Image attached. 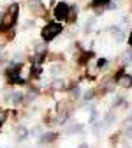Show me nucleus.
I'll return each mask as SVG.
<instances>
[{
  "instance_id": "34",
  "label": "nucleus",
  "mask_w": 132,
  "mask_h": 148,
  "mask_svg": "<svg viewBox=\"0 0 132 148\" xmlns=\"http://www.w3.org/2000/svg\"><path fill=\"white\" fill-rule=\"evenodd\" d=\"M2 51H4V44L0 42V55H2Z\"/></svg>"
},
{
  "instance_id": "13",
  "label": "nucleus",
  "mask_w": 132,
  "mask_h": 148,
  "mask_svg": "<svg viewBox=\"0 0 132 148\" xmlns=\"http://www.w3.org/2000/svg\"><path fill=\"white\" fill-rule=\"evenodd\" d=\"M85 129H86L85 123H70V125L65 129V134H69V136H72V134H83Z\"/></svg>"
},
{
  "instance_id": "15",
  "label": "nucleus",
  "mask_w": 132,
  "mask_h": 148,
  "mask_svg": "<svg viewBox=\"0 0 132 148\" xmlns=\"http://www.w3.org/2000/svg\"><path fill=\"white\" fill-rule=\"evenodd\" d=\"M42 74H44V65H30L28 79H39Z\"/></svg>"
},
{
  "instance_id": "36",
  "label": "nucleus",
  "mask_w": 132,
  "mask_h": 148,
  "mask_svg": "<svg viewBox=\"0 0 132 148\" xmlns=\"http://www.w3.org/2000/svg\"><path fill=\"white\" fill-rule=\"evenodd\" d=\"M130 11H132V7H130Z\"/></svg>"
},
{
  "instance_id": "22",
  "label": "nucleus",
  "mask_w": 132,
  "mask_h": 148,
  "mask_svg": "<svg viewBox=\"0 0 132 148\" xmlns=\"http://www.w3.org/2000/svg\"><path fill=\"white\" fill-rule=\"evenodd\" d=\"M101 120H102V123H104V125H111L113 122H115V109L111 108V109L107 111V113H106Z\"/></svg>"
},
{
  "instance_id": "1",
  "label": "nucleus",
  "mask_w": 132,
  "mask_h": 148,
  "mask_svg": "<svg viewBox=\"0 0 132 148\" xmlns=\"http://www.w3.org/2000/svg\"><path fill=\"white\" fill-rule=\"evenodd\" d=\"M23 62H11L4 69V79L9 86H23L28 83V78H23Z\"/></svg>"
},
{
  "instance_id": "7",
  "label": "nucleus",
  "mask_w": 132,
  "mask_h": 148,
  "mask_svg": "<svg viewBox=\"0 0 132 148\" xmlns=\"http://www.w3.org/2000/svg\"><path fill=\"white\" fill-rule=\"evenodd\" d=\"M67 92H69V101L76 102L81 99V86L78 83H69L67 85Z\"/></svg>"
},
{
  "instance_id": "6",
  "label": "nucleus",
  "mask_w": 132,
  "mask_h": 148,
  "mask_svg": "<svg viewBox=\"0 0 132 148\" xmlns=\"http://www.w3.org/2000/svg\"><path fill=\"white\" fill-rule=\"evenodd\" d=\"M58 138H60V132H56V131H44L39 136V145H53Z\"/></svg>"
},
{
  "instance_id": "32",
  "label": "nucleus",
  "mask_w": 132,
  "mask_h": 148,
  "mask_svg": "<svg viewBox=\"0 0 132 148\" xmlns=\"http://www.w3.org/2000/svg\"><path fill=\"white\" fill-rule=\"evenodd\" d=\"M34 25H35V20H28L23 27H25V30H27V28H30V27H34Z\"/></svg>"
},
{
  "instance_id": "33",
  "label": "nucleus",
  "mask_w": 132,
  "mask_h": 148,
  "mask_svg": "<svg viewBox=\"0 0 132 148\" xmlns=\"http://www.w3.org/2000/svg\"><path fill=\"white\" fill-rule=\"evenodd\" d=\"M79 148H88V145H86V143H81V145H79Z\"/></svg>"
},
{
  "instance_id": "29",
  "label": "nucleus",
  "mask_w": 132,
  "mask_h": 148,
  "mask_svg": "<svg viewBox=\"0 0 132 148\" xmlns=\"http://www.w3.org/2000/svg\"><path fill=\"white\" fill-rule=\"evenodd\" d=\"M28 132H30V136H41V127H34Z\"/></svg>"
},
{
  "instance_id": "9",
  "label": "nucleus",
  "mask_w": 132,
  "mask_h": 148,
  "mask_svg": "<svg viewBox=\"0 0 132 148\" xmlns=\"http://www.w3.org/2000/svg\"><path fill=\"white\" fill-rule=\"evenodd\" d=\"M109 32H111L113 39H115L116 42H123V41L127 39V34H125V30H123L120 25H113V27H109Z\"/></svg>"
},
{
  "instance_id": "16",
  "label": "nucleus",
  "mask_w": 132,
  "mask_h": 148,
  "mask_svg": "<svg viewBox=\"0 0 132 148\" xmlns=\"http://www.w3.org/2000/svg\"><path fill=\"white\" fill-rule=\"evenodd\" d=\"M49 88L55 90V92H67V83H65L64 79H60V78H55V79L51 81Z\"/></svg>"
},
{
  "instance_id": "14",
  "label": "nucleus",
  "mask_w": 132,
  "mask_h": 148,
  "mask_svg": "<svg viewBox=\"0 0 132 148\" xmlns=\"http://www.w3.org/2000/svg\"><path fill=\"white\" fill-rule=\"evenodd\" d=\"M116 86H120V88H123V90H130L132 88V74H123V76L118 79V83H116Z\"/></svg>"
},
{
  "instance_id": "24",
  "label": "nucleus",
  "mask_w": 132,
  "mask_h": 148,
  "mask_svg": "<svg viewBox=\"0 0 132 148\" xmlns=\"http://www.w3.org/2000/svg\"><path fill=\"white\" fill-rule=\"evenodd\" d=\"M111 2V0H90V7L92 9H97V7H107V4Z\"/></svg>"
},
{
  "instance_id": "25",
  "label": "nucleus",
  "mask_w": 132,
  "mask_h": 148,
  "mask_svg": "<svg viewBox=\"0 0 132 148\" xmlns=\"http://www.w3.org/2000/svg\"><path fill=\"white\" fill-rule=\"evenodd\" d=\"M122 62H123V65L132 64V49H130V48H127V49L122 53Z\"/></svg>"
},
{
  "instance_id": "21",
  "label": "nucleus",
  "mask_w": 132,
  "mask_h": 148,
  "mask_svg": "<svg viewBox=\"0 0 132 148\" xmlns=\"http://www.w3.org/2000/svg\"><path fill=\"white\" fill-rule=\"evenodd\" d=\"M125 72H127V71H125V65H122V67H118V69H116L115 72H113V74H111V78H109V79H111V83H115V85H116V83H118V79H120V78L123 76V74H125Z\"/></svg>"
},
{
  "instance_id": "4",
  "label": "nucleus",
  "mask_w": 132,
  "mask_h": 148,
  "mask_svg": "<svg viewBox=\"0 0 132 148\" xmlns=\"http://www.w3.org/2000/svg\"><path fill=\"white\" fill-rule=\"evenodd\" d=\"M69 9H70V4L65 2V0H60L53 5V20L58 21V23H65L67 16H69Z\"/></svg>"
},
{
  "instance_id": "26",
  "label": "nucleus",
  "mask_w": 132,
  "mask_h": 148,
  "mask_svg": "<svg viewBox=\"0 0 132 148\" xmlns=\"http://www.w3.org/2000/svg\"><path fill=\"white\" fill-rule=\"evenodd\" d=\"M107 65H109V60L106 57H99L97 58V71H104Z\"/></svg>"
},
{
  "instance_id": "10",
  "label": "nucleus",
  "mask_w": 132,
  "mask_h": 148,
  "mask_svg": "<svg viewBox=\"0 0 132 148\" xmlns=\"http://www.w3.org/2000/svg\"><path fill=\"white\" fill-rule=\"evenodd\" d=\"M14 138H16V141H18V143L27 141V139L30 138L28 129H27V127H23V125H18V127L14 129Z\"/></svg>"
},
{
  "instance_id": "3",
  "label": "nucleus",
  "mask_w": 132,
  "mask_h": 148,
  "mask_svg": "<svg viewBox=\"0 0 132 148\" xmlns=\"http://www.w3.org/2000/svg\"><path fill=\"white\" fill-rule=\"evenodd\" d=\"M64 32H65L64 23H58V21H48V23L42 27V30H41V41H44V42L48 44V42L55 41L58 35H62Z\"/></svg>"
},
{
  "instance_id": "8",
  "label": "nucleus",
  "mask_w": 132,
  "mask_h": 148,
  "mask_svg": "<svg viewBox=\"0 0 132 148\" xmlns=\"http://www.w3.org/2000/svg\"><path fill=\"white\" fill-rule=\"evenodd\" d=\"M12 106H21V104H25V94L21 90H14V92H11V94L5 97Z\"/></svg>"
},
{
  "instance_id": "17",
  "label": "nucleus",
  "mask_w": 132,
  "mask_h": 148,
  "mask_svg": "<svg viewBox=\"0 0 132 148\" xmlns=\"http://www.w3.org/2000/svg\"><path fill=\"white\" fill-rule=\"evenodd\" d=\"M49 49H48V44L44 42V41H35L34 42V53L35 55H44V53H48Z\"/></svg>"
},
{
  "instance_id": "23",
  "label": "nucleus",
  "mask_w": 132,
  "mask_h": 148,
  "mask_svg": "<svg viewBox=\"0 0 132 148\" xmlns=\"http://www.w3.org/2000/svg\"><path fill=\"white\" fill-rule=\"evenodd\" d=\"M125 102H127V99H125L123 95H116L115 99H113V104H111V108H113V109H118V108H122V106H127Z\"/></svg>"
},
{
  "instance_id": "12",
  "label": "nucleus",
  "mask_w": 132,
  "mask_h": 148,
  "mask_svg": "<svg viewBox=\"0 0 132 148\" xmlns=\"http://www.w3.org/2000/svg\"><path fill=\"white\" fill-rule=\"evenodd\" d=\"M78 14H79V7H78L76 4H70V9H69V16H67L65 23H69V25H74V23L78 21Z\"/></svg>"
},
{
  "instance_id": "35",
  "label": "nucleus",
  "mask_w": 132,
  "mask_h": 148,
  "mask_svg": "<svg viewBox=\"0 0 132 148\" xmlns=\"http://www.w3.org/2000/svg\"><path fill=\"white\" fill-rule=\"evenodd\" d=\"M0 21H2V12H0Z\"/></svg>"
},
{
  "instance_id": "11",
  "label": "nucleus",
  "mask_w": 132,
  "mask_h": 148,
  "mask_svg": "<svg viewBox=\"0 0 132 148\" xmlns=\"http://www.w3.org/2000/svg\"><path fill=\"white\" fill-rule=\"evenodd\" d=\"M23 94H25V104H28V102H34L37 97L41 95V90L37 86H28V90L23 92Z\"/></svg>"
},
{
  "instance_id": "19",
  "label": "nucleus",
  "mask_w": 132,
  "mask_h": 148,
  "mask_svg": "<svg viewBox=\"0 0 132 148\" xmlns=\"http://www.w3.org/2000/svg\"><path fill=\"white\" fill-rule=\"evenodd\" d=\"M95 25H97V18H95V16H90V18H88V20L85 21V27H83V32H85V34H90V32L93 30V27H95Z\"/></svg>"
},
{
  "instance_id": "31",
  "label": "nucleus",
  "mask_w": 132,
  "mask_h": 148,
  "mask_svg": "<svg viewBox=\"0 0 132 148\" xmlns=\"http://www.w3.org/2000/svg\"><path fill=\"white\" fill-rule=\"evenodd\" d=\"M127 42H129V48L132 49V28H130L129 34H127Z\"/></svg>"
},
{
  "instance_id": "28",
  "label": "nucleus",
  "mask_w": 132,
  "mask_h": 148,
  "mask_svg": "<svg viewBox=\"0 0 132 148\" xmlns=\"http://www.w3.org/2000/svg\"><path fill=\"white\" fill-rule=\"evenodd\" d=\"M127 127H125V136L129 138V139H132V123L129 125V123H125Z\"/></svg>"
},
{
  "instance_id": "2",
  "label": "nucleus",
  "mask_w": 132,
  "mask_h": 148,
  "mask_svg": "<svg viewBox=\"0 0 132 148\" xmlns=\"http://www.w3.org/2000/svg\"><path fill=\"white\" fill-rule=\"evenodd\" d=\"M20 4L18 2H11L9 7L5 9V12L2 14V21H0V35L7 34L9 30H12L18 23V18H20Z\"/></svg>"
},
{
  "instance_id": "30",
  "label": "nucleus",
  "mask_w": 132,
  "mask_h": 148,
  "mask_svg": "<svg viewBox=\"0 0 132 148\" xmlns=\"http://www.w3.org/2000/svg\"><path fill=\"white\" fill-rule=\"evenodd\" d=\"M104 7H97V9H93V16H95V18H99V16H102L104 14Z\"/></svg>"
},
{
  "instance_id": "5",
  "label": "nucleus",
  "mask_w": 132,
  "mask_h": 148,
  "mask_svg": "<svg viewBox=\"0 0 132 148\" xmlns=\"http://www.w3.org/2000/svg\"><path fill=\"white\" fill-rule=\"evenodd\" d=\"M93 57H95V53H93L92 49H90V51H88V49H81V51L76 53V64H78L79 67H86V65L92 62Z\"/></svg>"
},
{
  "instance_id": "18",
  "label": "nucleus",
  "mask_w": 132,
  "mask_h": 148,
  "mask_svg": "<svg viewBox=\"0 0 132 148\" xmlns=\"http://www.w3.org/2000/svg\"><path fill=\"white\" fill-rule=\"evenodd\" d=\"M97 97V88H88L85 94H81L83 102H93V99Z\"/></svg>"
},
{
  "instance_id": "27",
  "label": "nucleus",
  "mask_w": 132,
  "mask_h": 148,
  "mask_svg": "<svg viewBox=\"0 0 132 148\" xmlns=\"http://www.w3.org/2000/svg\"><path fill=\"white\" fill-rule=\"evenodd\" d=\"M118 25H120L122 28H123V27H129V25H130V18H129V16H122V20H120Z\"/></svg>"
},
{
  "instance_id": "20",
  "label": "nucleus",
  "mask_w": 132,
  "mask_h": 148,
  "mask_svg": "<svg viewBox=\"0 0 132 148\" xmlns=\"http://www.w3.org/2000/svg\"><path fill=\"white\" fill-rule=\"evenodd\" d=\"M48 71H49V74H51L53 78H58L60 74H62V71H64V67H62V64H60V62H55Z\"/></svg>"
}]
</instances>
